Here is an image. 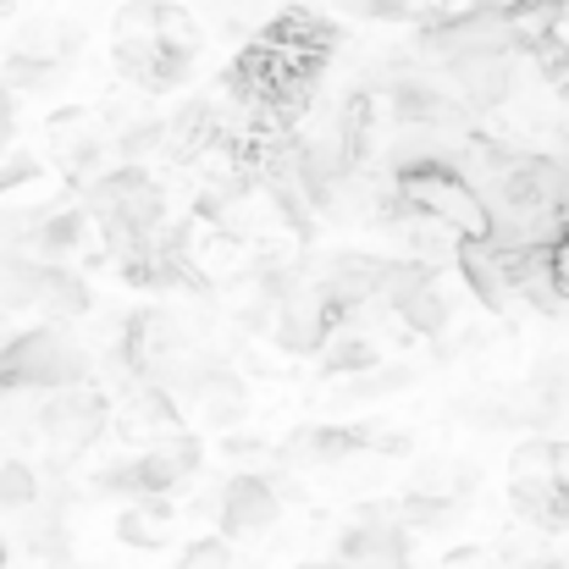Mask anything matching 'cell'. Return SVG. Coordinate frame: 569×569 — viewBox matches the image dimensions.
<instances>
[{
  "instance_id": "6da1fadb",
  "label": "cell",
  "mask_w": 569,
  "mask_h": 569,
  "mask_svg": "<svg viewBox=\"0 0 569 569\" xmlns=\"http://www.w3.org/2000/svg\"><path fill=\"white\" fill-rule=\"evenodd\" d=\"M392 193L409 216L442 227L448 238H492V210L487 199L470 189V178L442 161V156H426V161H409L392 172Z\"/></svg>"
},
{
  "instance_id": "7a4b0ae2",
  "label": "cell",
  "mask_w": 569,
  "mask_h": 569,
  "mask_svg": "<svg viewBox=\"0 0 569 569\" xmlns=\"http://www.w3.org/2000/svg\"><path fill=\"white\" fill-rule=\"evenodd\" d=\"M442 78H448V94H453L470 117L503 106L509 89H515L509 56H453V61H442Z\"/></svg>"
},
{
  "instance_id": "3957f363",
  "label": "cell",
  "mask_w": 569,
  "mask_h": 569,
  "mask_svg": "<svg viewBox=\"0 0 569 569\" xmlns=\"http://www.w3.org/2000/svg\"><path fill=\"white\" fill-rule=\"evenodd\" d=\"M100 426H106V403H100L94 392L61 387V392H50V403H39V431H44L50 448H61V453H83V448L100 437Z\"/></svg>"
},
{
  "instance_id": "277c9868",
  "label": "cell",
  "mask_w": 569,
  "mask_h": 569,
  "mask_svg": "<svg viewBox=\"0 0 569 569\" xmlns=\"http://www.w3.org/2000/svg\"><path fill=\"white\" fill-rule=\"evenodd\" d=\"M459 271L470 282V293L487 305V310H515V266H509V249L492 243V238H459Z\"/></svg>"
},
{
  "instance_id": "5b68a950",
  "label": "cell",
  "mask_w": 569,
  "mask_h": 569,
  "mask_svg": "<svg viewBox=\"0 0 569 569\" xmlns=\"http://www.w3.org/2000/svg\"><path fill=\"white\" fill-rule=\"evenodd\" d=\"M277 509H282V503H277V492H271V481H266V476H232V481H227V492H221L216 526H221V537H227V542H243V537L271 531Z\"/></svg>"
},
{
  "instance_id": "8992f818",
  "label": "cell",
  "mask_w": 569,
  "mask_h": 569,
  "mask_svg": "<svg viewBox=\"0 0 569 569\" xmlns=\"http://www.w3.org/2000/svg\"><path fill=\"white\" fill-rule=\"evenodd\" d=\"M338 569H409V542H403V531L371 509V520L366 526H355L343 542H338Z\"/></svg>"
},
{
  "instance_id": "52a82bcc",
  "label": "cell",
  "mask_w": 569,
  "mask_h": 569,
  "mask_svg": "<svg viewBox=\"0 0 569 569\" xmlns=\"http://www.w3.org/2000/svg\"><path fill=\"white\" fill-rule=\"evenodd\" d=\"M183 392H189L193 415H199L204 426H232V420L243 415V381L232 377V371L193 366V377L183 381Z\"/></svg>"
},
{
  "instance_id": "ba28073f",
  "label": "cell",
  "mask_w": 569,
  "mask_h": 569,
  "mask_svg": "<svg viewBox=\"0 0 569 569\" xmlns=\"http://www.w3.org/2000/svg\"><path fill=\"white\" fill-rule=\"evenodd\" d=\"M33 310L44 316V327L78 321V316L89 310V288H83V277H78V271H67V266H39Z\"/></svg>"
},
{
  "instance_id": "9c48e42d",
  "label": "cell",
  "mask_w": 569,
  "mask_h": 569,
  "mask_svg": "<svg viewBox=\"0 0 569 569\" xmlns=\"http://www.w3.org/2000/svg\"><path fill=\"white\" fill-rule=\"evenodd\" d=\"M515 509L542 526V531H565L569 526V487L559 476H515Z\"/></svg>"
},
{
  "instance_id": "30bf717a",
  "label": "cell",
  "mask_w": 569,
  "mask_h": 569,
  "mask_svg": "<svg viewBox=\"0 0 569 569\" xmlns=\"http://www.w3.org/2000/svg\"><path fill=\"white\" fill-rule=\"evenodd\" d=\"M381 366V343H371L366 332H355L349 321L321 343V371L327 377H360V371H377Z\"/></svg>"
},
{
  "instance_id": "8fae6325",
  "label": "cell",
  "mask_w": 569,
  "mask_h": 569,
  "mask_svg": "<svg viewBox=\"0 0 569 569\" xmlns=\"http://www.w3.org/2000/svg\"><path fill=\"white\" fill-rule=\"evenodd\" d=\"M39 503V476L22 459H0V509H33Z\"/></svg>"
},
{
  "instance_id": "7c38bea8",
  "label": "cell",
  "mask_w": 569,
  "mask_h": 569,
  "mask_svg": "<svg viewBox=\"0 0 569 569\" xmlns=\"http://www.w3.org/2000/svg\"><path fill=\"white\" fill-rule=\"evenodd\" d=\"M183 569H232V553H227V542H193Z\"/></svg>"
},
{
  "instance_id": "4fadbf2b",
  "label": "cell",
  "mask_w": 569,
  "mask_h": 569,
  "mask_svg": "<svg viewBox=\"0 0 569 569\" xmlns=\"http://www.w3.org/2000/svg\"><path fill=\"white\" fill-rule=\"evenodd\" d=\"M22 178H33V161H6V167H0V193L17 189Z\"/></svg>"
},
{
  "instance_id": "5bb4252c",
  "label": "cell",
  "mask_w": 569,
  "mask_h": 569,
  "mask_svg": "<svg viewBox=\"0 0 569 569\" xmlns=\"http://www.w3.org/2000/svg\"><path fill=\"white\" fill-rule=\"evenodd\" d=\"M11 133V106H6V89H0V139Z\"/></svg>"
},
{
  "instance_id": "9a60e30c",
  "label": "cell",
  "mask_w": 569,
  "mask_h": 569,
  "mask_svg": "<svg viewBox=\"0 0 569 569\" xmlns=\"http://www.w3.org/2000/svg\"><path fill=\"white\" fill-rule=\"evenodd\" d=\"M310 569H338V565H310Z\"/></svg>"
},
{
  "instance_id": "2e32d148",
  "label": "cell",
  "mask_w": 569,
  "mask_h": 569,
  "mask_svg": "<svg viewBox=\"0 0 569 569\" xmlns=\"http://www.w3.org/2000/svg\"><path fill=\"white\" fill-rule=\"evenodd\" d=\"M0 559H6V548H0Z\"/></svg>"
},
{
  "instance_id": "e0dca14e",
  "label": "cell",
  "mask_w": 569,
  "mask_h": 569,
  "mask_svg": "<svg viewBox=\"0 0 569 569\" xmlns=\"http://www.w3.org/2000/svg\"><path fill=\"white\" fill-rule=\"evenodd\" d=\"M565 569H569V559H565Z\"/></svg>"
}]
</instances>
